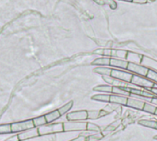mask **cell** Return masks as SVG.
<instances>
[{
    "label": "cell",
    "mask_w": 157,
    "mask_h": 141,
    "mask_svg": "<svg viewBox=\"0 0 157 141\" xmlns=\"http://www.w3.org/2000/svg\"><path fill=\"white\" fill-rule=\"evenodd\" d=\"M141 65L143 66L148 68L149 70H154V71L157 72V61L153 59V58H151V57L143 56V60H142Z\"/></svg>",
    "instance_id": "8fae6325"
},
{
    "label": "cell",
    "mask_w": 157,
    "mask_h": 141,
    "mask_svg": "<svg viewBox=\"0 0 157 141\" xmlns=\"http://www.w3.org/2000/svg\"><path fill=\"white\" fill-rule=\"evenodd\" d=\"M73 105H74V102L71 101V102H69L68 103H66V104H64L63 106H62L61 108H59L58 111H59L60 115H63L67 114V113L70 111V109L73 107Z\"/></svg>",
    "instance_id": "d4e9b609"
},
{
    "label": "cell",
    "mask_w": 157,
    "mask_h": 141,
    "mask_svg": "<svg viewBox=\"0 0 157 141\" xmlns=\"http://www.w3.org/2000/svg\"><path fill=\"white\" fill-rule=\"evenodd\" d=\"M112 78L114 79H120L121 81H124V82H128V83H131L132 81V79L133 77V74L131 73V72H128V71H125L123 69H115L113 68L111 70V75H110Z\"/></svg>",
    "instance_id": "5b68a950"
},
{
    "label": "cell",
    "mask_w": 157,
    "mask_h": 141,
    "mask_svg": "<svg viewBox=\"0 0 157 141\" xmlns=\"http://www.w3.org/2000/svg\"><path fill=\"white\" fill-rule=\"evenodd\" d=\"M139 125L145 127H149L152 129H156L157 121H154V120H140L138 122Z\"/></svg>",
    "instance_id": "d6986e66"
},
{
    "label": "cell",
    "mask_w": 157,
    "mask_h": 141,
    "mask_svg": "<svg viewBox=\"0 0 157 141\" xmlns=\"http://www.w3.org/2000/svg\"><path fill=\"white\" fill-rule=\"evenodd\" d=\"M146 78L150 80H152L154 83L157 84V72L156 71H154V70H148V73H147V76Z\"/></svg>",
    "instance_id": "f1b7e54d"
},
{
    "label": "cell",
    "mask_w": 157,
    "mask_h": 141,
    "mask_svg": "<svg viewBox=\"0 0 157 141\" xmlns=\"http://www.w3.org/2000/svg\"><path fill=\"white\" fill-rule=\"evenodd\" d=\"M105 115H108V113L105 110H103V111H98V110L87 111V116H88V119H90V120L98 119L99 117L104 116Z\"/></svg>",
    "instance_id": "9a60e30c"
},
{
    "label": "cell",
    "mask_w": 157,
    "mask_h": 141,
    "mask_svg": "<svg viewBox=\"0 0 157 141\" xmlns=\"http://www.w3.org/2000/svg\"><path fill=\"white\" fill-rule=\"evenodd\" d=\"M143 60V55L133 53V52H128L127 56H126V61L128 63H132V64H139L141 65Z\"/></svg>",
    "instance_id": "4fadbf2b"
},
{
    "label": "cell",
    "mask_w": 157,
    "mask_h": 141,
    "mask_svg": "<svg viewBox=\"0 0 157 141\" xmlns=\"http://www.w3.org/2000/svg\"><path fill=\"white\" fill-rule=\"evenodd\" d=\"M111 68L109 67H97L94 69V72L98 74H101L102 76H110L111 75Z\"/></svg>",
    "instance_id": "cb8c5ba5"
},
{
    "label": "cell",
    "mask_w": 157,
    "mask_h": 141,
    "mask_svg": "<svg viewBox=\"0 0 157 141\" xmlns=\"http://www.w3.org/2000/svg\"><path fill=\"white\" fill-rule=\"evenodd\" d=\"M155 115L157 116V109H156V112H155Z\"/></svg>",
    "instance_id": "74e56055"
},
{
    "label": "cell",
    "mask_w": 157,
    "mask_h": 141,
    "mask_svg": "<svg viewBox=\"0 0 157 141\" xmlns=\"http://www.w3.org/2000/svg\"><path fill=\"white\" fill-rule=\"evenodd\" d=\"M156 130H157V125H156Z\"/></svg>",
    "instance_id": "f35d334b"
},
{
    "label": "cell",
    "mask_w": 157,
    "mask_h": 141,
    "mask_svg": "<svg viewBox=\"0 0 157 141\" xmlns=\"http://www.w3.org/2000/svg\"><path fill=\"white\" fill-rule=\"evenodd\" d=\"M128 64L129 63L126 60L110 57V64H109L110 66H113V67H116V68H119V69L125 70L128 67Z\"/></svg>",
    "instance_id": "7c38bea8"
},
{
    "label": "cell",
    "mask_w": 157,
    "mask_h": 141,
    "mask_svg": "<svg viewBox=\"0 0 157 141\" xmlns=\"http://www.w3.org/2000/svg\"><path fill=\"white\" fill-rule=\"evenodd\" d=\"M144 103H145V102H144L142 100H138V99H135V98L128 97L126 106L130 107V108H133V109H137V110L143 111L144 107Z\"/></svg>",
    "instance_id": "9c48e42d"
},
{
    "label": "cell",
    "mask_w": 157,
    "mask_h": 141,
    "mask_svg": "<svg viewBox=\"0 0 157 141\" xmlns=\"http://www.w3.org/2000/svg\"><path fill=\"white\" fill-rule=\"evenodd\" d=\"M70 141H86V138L85 136H79L78 138L74 139L73 140H70Z\"/></svg>",
    "instance_id": "1f68e13d"
},
{
    "label": "cell",
    "mask_w": 157,
    "mask_h": 141,
    "mask_svg": "<svg viewBox=\"0 0 157 141\" xmlns=\"http://www.w3.org/2000/svg\"><path fill=\"white\" fill-rule=\"evenodd\" d=\"M149 91H151L152 93H154L157 97V88H151V89H147Z\"/></svg>",
    "instance_id": "836d02e7"
},
{
    "label": "cell",
    "mask_w": 157,
    "mask_h": 141,
    "mask_svg": "<svg viewBox=\"0 0 157 141\" xmlns=\"http://www.w3.org/2000/svg\"><path fill=\"white\" fill-rule=\"evenodd\" d=\"M131 95L134 94L143 98H146V99H153V98H156V96L152 93L151 91H149L148 90H143V89H131L130 91Z\"/></svg>",
    "instance_id": "30bf717a"
},
{
    "label": "cell",
    "mask_w": 157,
    "mask_h": 141,
    "mask_svg": "<svg viewBox=\"0 0 157 141\" xmlns=\"http://www.w3.org/2000/svg\"><path fill=\"white\" fill-rule=\"evenodd\" d=\"M86 130L91 131V132H95V133H99L101 131V129L98 126H97L96 124H92V123H87Z\"/></svg>",
    "instance_id": "f546056e"
},
{
    "label": "cell",
    "mask_w": 157,
    "mask_h": 141,
    "mask_svg": "<svg viewBox=\"0 0 157 141\" xmlns=\"http://www.w3.org/2000/svg\"><path fill=\"white\" fill-rule=\"evenodd\" d=\"M33 121V124H34V127H40L42 126H45L47 125V122H46V119H45V116L44 115H41V116H39V117H35L32 119Z\"/></svg>",
    "instance_id": "7402d4cb"
},
{
    "label": "cell",
    "mask_w": 157,
    "mask_h": 141,
    "mask_svg": "<svg viewBox=\"0 0 157 141\" xmlns=\"http://www.w3.org/2000/svg\"><path fill=\"white\" fill-rule=\"evenodd\" d=\"M94 1L99 5H109L112 9H115L117 7V4L114 0H94Z\"/></svg>",
    "instance_id": "4316f807"
},
{
    "label": "cell",
    "mask_w": 157,
    "mask_h": 141,
    "mask_svg": "<svg viewBox=\"0 0 157 141\" xmlns=\"http://www.w3.org/2000/svg\"><path fill=\"white\" fill-rule=\"evenodd\" d=\"M157 107L155 106L154 104L152 103H144V112L148 113V114H151V115H155V112H156Z\"/></svg>",
    "instance_id": "484cf974"
},
{
    "label": "cell",
    "mask_w": 157,
    "mask_h": 141,
    "mask_svg": "<svg viewBox=\"0 0 157 141\" xmlns=\"http://www.w3.org/2000/svg\"><path fill=\"white\" fill-rule=\"evenodd\" d=\"M114 95H121V96H125V97H129L131 95V93H129L128 91H124L122 88L120 87H113L112 89V93Z\"/></svg>",
    "instance_id": "603a6c76"
},
{
    "label": "cell",
    "mask_w": 157,
    "mask_h": 141,
    "mask_svg": "<svg viewBox=\"0 0 157 141\" xmlns=\"http://www.w3.org/2000/svg\"><path fill=\"white\" fill-rule=\"evenodd\" d=\"M154 139H155V140H157V136H155V138H154Z\"/></svg>",
    "instance_id": "8d00e7d4"
},
{
    "label": "cell",
    "mask_w": 157,
    "mask_h": 141,
    "mask_svg": "<svg viewBox=\"0 0 157 141\" xmlns=\"http://www.w3.org/2000/svg\"><path fill=\"white\" fill-rule=\"evenodd\" d=\"M63 124V132L86 131L87 128V123L84 121H68Z\"/></svg>",
    "instance_id": "7a4b0ae2"
},
{
    "label": "cell",
    "mask_w": 157,
    "mask_h": 141,
    "mask_svg": "<svg viewBox=\"0 0 157 141\" xmlns=\"http://www.w3.org/2000/svg\"><path fill=\"white\" fill-rule=\"evenodd\" d=\"M109 64L110 57H99L92 62V65L94 66H109Z\"/></svg>",
    "instance_id": "ac0fdd59"
},
{
    "label": "cell",
    "mask_w": 157,
    "mask_h": 141,
    "mask_svg": "<svg viewBox=\"0 0 157 141\" xmlns=\"http://www.w3.org/2000/svg\"><path fill=\"white\" fill-rule=\"evenodd\" d=\"M121 1H125V2H132V0H121Z\"/></svg>",
    "instance_id": "d590c367"
},
{
    "label": "cell",
    "mask_w": 157,
    "mask_h": 141,
    "mask_svg": "<svg viewBox=\"0 0 157 141\" xmlns=\"http://www.w3.org/2000/svg\"><path fill=\"white\" fill-rule=\"evenodd\" d=\"M39 136H40V134H39L38 128L37 127H34V128H31V129H29V130L20 132L17 135V139H18L19 141H24L27 140V139H30L37 138Z\"/></svg>",
    "instance_id": "ba28073f"
},
{
    "label": "cell",
    "mask_w": 157,
    "mask_h": 141,
    "mask_svg": "<svg viewBox=\"0 0 157 141\" xmlns=\"http://www.w3.org/2000/svg\"><path fill=\"white\" fill-rule=\"evenodd\" d=\"M112 89H113L112 86H110L109 84H106V85H98V86H96L93 90L95 91H98V92L112 93Z\"/></svg>",
    "instance_id": "e0dca14e"
},
{
    "label": "cell",
    "mask_w": 157,
    "mask_h": 141,
    "mask_svg": "<svg viewBox=\"0 0 157 141\" xmlns=\"http://www.w3.org/2000/svg\"><path fill=\"white\" fill-rule=\"evenodd\" d=\"M8 133H12L11 124L0 125V135H2V134H8Z\"/></svg>",
    "instance_id": "83f0119b"
},
{
    "label": "cell",
    "mask_w": 157,
    "mask_h": 141,
    "mask_svg": "<svg viewBox=\"0 0 157 141\" xmlns=\"http://www.w3.org/2000/svg\"><path fill=\"white\" fill-rule=\"evenodd\" d=\"M150 101H151L152 104H154L155 106H156V107H157V97H156V98H153V99H150Z\"/></svg>",
    "instance_id": "e575fe53"
},
{
    "label": "cell",
    "mask_w": 157,
    "mask_h": 141,
    "mask_svg": "<svg viewBox=\"0 0 157 141\" xmlns=\"http://www.w3.org/2000/svg\"><path fill=\"white\" fill-rule=\"evenodd\" d=\"M40 136H45L50 135L53 133H59L63 132V124L58 123V124H47L45 126H42L40 127H38Z\"/></svg>",
    "instance_id": "6da1fadb"
},
{
    "label": "cell",
    "mask_w": 157,
    "mask_h": 141,
    "mask_svg": "<svg viewBox=\"0 0 157 141\" xmlns=\"http://www.w3.org/2000/svg\"><path fill=\"white\" fill-rule=\"evenodd\" d=\"M128 97L121 96V95H114L110 94V100L109 103L112 104H118V105H126L127 104Z\"/></svg>",
    "instance_id": "5bb4252c"
},
{
    "label": "cell",
    "mask_w": 157,
    "mask_h": 141,
    "mask_svg": "<svg viewBox=\"0 0 157 141\" xmlns=\"http://www.w3.org/2000/svg\"><path fill=\"white\" fill-rule=\"evenodd\" d=\"M92 100L101 103H109L110 94H96L92 97Z\"/></svg>",
    "instance_id": "ffe728a7"
},
{
    "label": "cell",
    "mask_w": 157,
    "mask_h": 141,
    "mask_svg": "<svg viewBox=\"0 0 157 141\" xmlns=\"http://www.w3.org/2000/svg\"><path fill=\"white\" fill-rule=\"evenodd\" d=\"M131 83L134 86L137 87H142V89L144 90H147V89H151L154 88L155 84L152 80L148 79L146 77H143V76H138V75H133Z\"/></svg>",
    "instance_id": "3957f363"
},
{
    "label": "cell",
    "mask_w": 157,
    "mask_h": 141,
    "mask_svg": "<svg viewBox=\"0 0 157 141\" xmlns=\"http://www.w3.org/2000/svg\"><path fill=\"white\" fill-rule=\"evenodd\" d=\"M68 121H85L88 119L87 116V111L82 110V111H76L69 113L66 116Z\"/></svg>",
    "instance_id": "52a82bcc"
},
{
    "label": "cell",
    "mask_w": 157,
    "mask_h": 141,
    "mask_svg": "<svg viewBox=\"0 0 157 141\" xmlns=\"http://www.w3.org/2000/svg\"><path fill=\"white\" fill-rule=\"evenodd\" d=\"M34 124L32 119H29V120H24V121H20V122H17V123H13L11 124V130L12 133H20L31 128H34Z\"/></svg>",
    "instance_id": "277c9868"
},
{
    "label": "cell",
    "mask_w": 157,
    "mask_h": 141,
    "mask_svg": "<svg viewBox=\"0 0 157 141\" xmlns=\"http://www.w3.org/2000/svg\"><path fill=\"white\" fill-rule=\"evenodd\" d=\"M103 139V134L99 133H96L94 135H91L89 137L86 138V141H98Z\"/></svg>",
    "instance_id": "4dcf8cb0"
},
{
    "label": "cell",
    "mask_w": 157,
    "mask_h": 141,
    "mask_svg": "<svg viewBox=\"0 0 157 141\" xmlns=\"http://www.w3.org/2000/svg\"><path fill=\"white\" fill-rule=\"evenodd\" d=\"M149 0H132L133 3H137V4H145L147 3Z\"/></svg>",
    "instance_id": "d6a6232c"
},
{
    "label": "cell",
    "mask_w": 157,
    "mask_h": 141,
    "mask_svg": "<svg viewBox=\"0 0 157 141\" xmlns=\"http://www.w3.org/2000/svg\"><path fill=\"white\" fill-rule=\"evenodd\" d=\"M127 54H128V51H125V50H113L112 51L113 58L118 57V59H122V60H126Z\"/></svg>",
    "instance_id": "44dd1931"
},
{
    "label": "cell",
    "mask_w": 157,
    "mask_h": 141,
    "mask_svg": "<svg viewBox=\"0 0 157 141\" xmlns=\"http://www.w3.org/2000/svg\"><path fill=\"white\" fill-rule=\"evenodd\" d=\"M44 116H45V119H46L47 124H51V123L54 122L55 120L59 119L62 115H60V113H59L58 110H55V111H52L51 113L46 114Z\"/></svg>",
    "instance_id": "2e32d148"
},
{
    "label": "cell",
    "mask_w": 157,
    "mask_h": 141,
    "mask_svg": "<svg viewBox=\"0 0 157 141\" xmlns=\"http://www.w3.org/2000/svg\"><path fill=\"white\" fill-rule=\"evenodd\" d=\"M127 70L131 73H132L133 75H138V76H143V77H146L147 73H148V68L143 66L142 65L139 64H132V63H129L128 64V67Z\"/></svg>",
    "instance_id": "8992f818"
}]
</instances>
